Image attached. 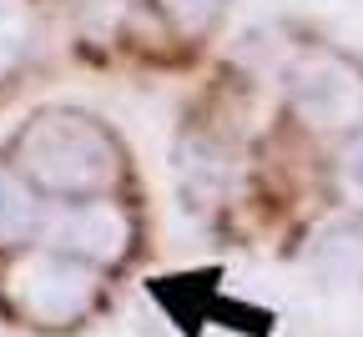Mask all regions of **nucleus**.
I'll return each mask as SVG.
<instances>
[{"label":"nucleus","instance_id":"4","mask_svg":"<svg viewBox=\"0 0 363 337\" xmlns=\"http://www.w3.org/2000/svg\"><path fill=\"white\" fill-rule=\"evenodd\" d=\"M131 242H136V227H131V212L116 202V191L71 202V212L61 222V252H76V257L96 262V267L126 262Z\"/></svg>","mask_w":363,"mask_h":337},{"label":"nucleus","instance_id":"8","mask_svg":"<svg viewBox=\"0 0 363 337\" xmlns=\"http://www.w3.org/2000/svg\"><path fill=\"white\" fill-rule=\"evenodd\" d=\"M157 6V16L167 21V25H177L182 35H197V30H207L233 0H152Z\"/></svg>","mask_w":363,"mask_h":337},{"label":"nucleus","instance_id":"5","mask_svg":"<svg viewBox=\"0 0 363 337\" xmlns=\"http://www.w3.org/2000/svg\"><path fill=\"white\" fill-rule=\"evenodd\" d=\"M40 227V207H35V191L21 181V171L11 161H0V252H16L26 247Z\"/></svg>","mask_w":363,"mask_h":337},{"label":"nucleus","instance_id":"7","mask_svg":"<svg viewBox=\"0 0 363 337\" xmlns=\"http://www.w3.org/2000/svg\"><path fill=\"white\" fill-rule=\"evenodd\" d=\"M30 45V16H26V0H0V81H6L21 56Z\"/></svg>","mask_w":363,"mask_h":337},{"label":"nucleus","instance_id":"1","mask_svg":"<svg viewBox=\"0 0 363 337\" xmlns=\"http://www.w3.org/2000/svg\"><path fill=\"white\" fill-rule=\"evenodd\" d=\"M11 166L35 197L81 202V197H106L126 181V147L116 131L76 106H45L35 111L16 141H11Z\"/></svg>","mask_w":363,"mask_h":337},{"label":"nucleus","instance_id":"9","mask_svg":"<svg viewBox=\"0 0 363 337\" xmlns=\"http://www.w3.org/2000/svg\"><path fill=\"white\" fill-rule=\"evenodd\" d=\"M338 191L363 212V131H358V141L338 156Z\"/></svg>","mask_w":363,"mask_h":337},{"label":"nucleus","instance_id":"6","mask_svg":"<svg viewBox=\"0 0 363 337\" xmlns=\"http://www.w3.org/2000/svg\"><path fill=\"white\" fill-rule=\"evenodd\" d=\"M313 267L328 282H358L363 277V222H333L313 236Z\"/></svg>","mask_w":363,"mask_h":337},{"label":"nucleus","instance_id":"3","mask_svg":"<svg viewBox=\"0 0 363 337\" xmlns=\"http://www.w3.org/2000/svg\"><path fill=\"white\" fill-rule=\"evenodd\" d=\"M283 91L303 126L328 136L363 131V61L338 45H303L283 71Z\"/></svg>","mask_w":363,"mask_h":337},{"label":"nucleus","instance_id":"2","mask_svg":"<svg viewBox=\"0 0 363 337\" xmlns=\"http://www.w3.org/2000/svg\"><path fill=\"white\" fill-rule=\"evenodd\" d=\"M106 297V267L61 247H16L0 272V312L30 332H71Z\"/></svg>","mask_w":363,"mask_h":337}]
</instances>
